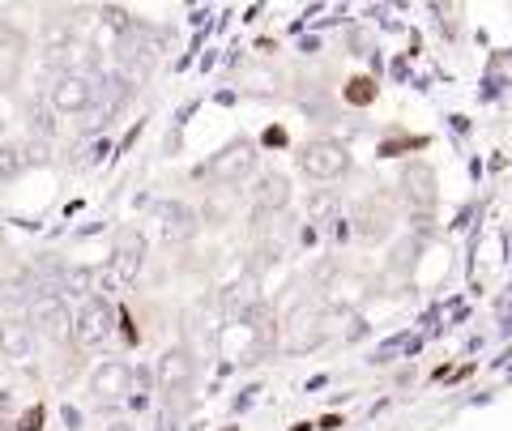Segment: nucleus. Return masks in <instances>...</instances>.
<instances>
[{
	"label": "nucleus",
	"mask_w": 512,
	"mask_h": 431,
	"mask_svg": "<svg viewBox=\"0 0 512 431\" xmlns=\"http://www.w3.org/2000/svg\"><path fill=\"white\" fill-rule=\"evenodd\" d=\"M26 325L35 329L39 338H47V342H64L73 333V316H69V308H64V299L39 295L35 303H30V321Z\"/></svg>",
	"instance_id": "7ed1b4c3"
},
{
	"label": "nucleus",
	"mask_w": 512,
	"mask_h": 431,
	"mask_svg": "<svg viewBox=\"0 0 512 431\" xmlns=\"http://www.w3.org/2000/svg\"><path fill=\"white\" fill-rule=\"evenodd\" d=\"M73 338L82 342V346H103L111 338V312H107V303L103 299H86L82 303V312L73 316Z\"/></svg>",
	"instance_id": "39448f33"
},
{
	"label": "nucleus",
	"mask_w": 512,
	"mask_h": 431,
	"mask_svg": "<svg viewBox=\"0 0 512 431\" xmlns=\"http://www.w3.org/2000/svg\"><path fill=\"white\" fill-rule=\"evenodd\" d=\"M0 355L9 363H30L35 359V329L18 316H9V321H0Z\"/></svg>",
	"instance_id": "6e6552de"
},
{
	"label": "nucleus",
	"mask_w": 512,
	"mask_h": 431,
	"mask_svg": "<svg viewBox=\"0 0 512 431\" xmlns=\"http://www.w3.org/2000/svg\"><path fill=\"white\" fill-rule=\"evenodd\" d=\"M141 265H146V235L128 227V231L116 235V248H111L107 278H111V282H120V286H128V282L141 274Z\"/></svg>",
	"instance_id": "f03ea898"
},
{
	"label": "nucleus",
	"mask_w": 512,
	"mask_h": 431,
	"mask_svg": "<svg viewBox=\"0 0 512 431\" xmlns=\"http://www.w3.org/2000/svg\"><path fill=\"white\" fill-rule=\"evenodd\" d=\"M69 286H73V291H90V274H86V269H69Z\"/></svg>",
	"instance_id": "dca6fc26"
},
{
	"label": "nucleus",
	"mask_w": 512,
	"mask_h": 431,
	"mask_svg": "<svg viewBox=\"0 0 512 431\" xmlns=\"http://www.w3.org/2000/svg\"><path fill=\"white\" fill-rule=\"evenodd\" d=\"M406 180H410V197H414V201H431V171L414 167Z\"/></svg>",
	"instance_id": "4468645a"
},
{
	"label": "nucleus",
	"mask_w": 512,
	"mask_h": 431,
	"mask_svg": "<svg viewBox=\"0 0 512 431\" xmlns=\"http://www.w3.org/2000/svg\"><path fill=\"white\" fill-rule=\"evenodd\" d=\"M299 171L308 175V180H342V175L350 171V154L346 146H338V141H308V146L299 150Z\"/></svg>",
	"instance_id": "f257e3e1"
},
{
	"label": "nucleus",
	"mask_w": 512,
	"mask_h": 431,
	"mask_svg": "<svg viewBox=\"0 0 512 431\" xmlns=\"http://www.w3.org/2000/svg\"><path fill=\"white\" fill-rule=\"evenodd\" d=\"M192 380V355L184 346H175V350H167L163 359H158V389L163 393H175V389H184Z\"/></svg>",
	"instance_id": "9d476101"
},
{
	"label": "nucleus",
	"mask_w": 512,
	"mask_h": 431,
	"mask_svg": "<svg viewBox=\"0 0 512 431\" xmlns=\"http://www.w3.org/2000/svg\"><path fill=\"white\" fill-rule=\"evenodd\" d=\"M154 214L167 218V222H163V235H167V239H188L192 231H197V214L184 210V205H158Z\"/></svg>",
	"instance_id": "f8f14e48"
},
{
	"label": "nucleus",
	"mask_w": 512,
	"mask_h": 431,
	"mask_svg": "<svg viewBox=\"0 0 512 431\" xmlns=\"http://www.w3.org/2000/svg\"><path fill=\"white\" fill-rule=\"evenodd\" d=\"M333 210H338V201H333V193H316V197H312V218H329Z\"/></svg>",
	"instance_id": "2eb2a0df"
},
{
	"label": "nucleus",
	"mask_w": 512,
	"mask_h": 431,
	"mask_svg": "<svg viewBox=\"0 0 512 431\" xmlns=\"http://www.w3.org/2000/svg\"><path fill=\"white\" fill-rule=\"evenodd\" d=\"M252 171H256V150H252V141H231V146L214 158V175H218V180H227V184L248 180Z\"/></svg>",
	"instance_id": "1a4fd4ad"
},
{
	"label": "nucleus",
	"mask_w": 512,
	"mask_h": 431,
	"mask_svg": "<svg viewBox=\"0 0 512 431\" xmlns=\"http://www.w3.org/2000/svg\"><path fill=\"white\" fill-rule=\"evenodd\" d=\"M359 299H363V278L338 274L325 286V303H329V308H350V303H359Z\"/></svg>",
	"instance_id": "ddd939ff"
},
{
	"label": "nucleus",
	"mask_w": 512,
	"mask_h": 431,
	"mask_svg": "<svg viewBox=\"0 0 512 431\" xmlns=\"http://www.w3.org/2000/svg\"><path fill=\"white\" fill-rule=\"evenodd\" d=\"M47 99H52V107L64 111V116H77V111H86L94 103V77L90 73H60Z\"/></svg>",
	"instance_id": "20e7f679"
},
{
	"label": "nucleus",
	"mask_w": 512,
	"mask_h": 431,
	"mask_svg": "<svg viewBox=\"0 0 512 431\" xmlns=\"http://www.w3.org/2000/svg\"><path fill=\"white\" fill-rule=\"evenodd\" d=\"M133 389V367H128L124 359H107L94 367V376H90V393L94 397H103V402H120V397Z\"/></svg>",
	"instance_id": "423d86ee"
},
{
	"label": "nucleus",
	"mask_w": 512,
	"mask_h": 431,
	"mask_svg": "<svg viewBox=\"0 0 512 431\" xmlns=\"http://www.w3.org/2000/svg\"><path fill=\"white\" fill-rule=\"evenodd\" d=\"M120 431H128V427H120Z\"/></svg>",
	"instance_id": "f3484780"
},
{
	"label": "nucleus",
	"mask_w": 512,
	"mask_h": 431,
	"mask_svg": "<svg viewBox=\"0 0 512 431\" xmlns=\"http://www.w3.org/2000/svg\"><path fill=\"white\" fill-rule=\"evenodd\" d=\"M320 312L316 303H295L291 316H286V346L291 350H312L320 342Z\"/></svg>",
	"instance_id": "0eeeda50"
},
{
	"label": "nucleus",
	"mask_w": 512,
	"mask_h": 431,
	"mask_svg": "<svg viewBox=\"0 0 512 431\" xmlns=\"http://www.w3.org/2000/svg\"><path fill=\"white\" fill-rule=\"evenodd\" d=\"M291 205V184H286V175L278 171H265L261 180H256V210H269V214H278Z\"/></svg>",
	"instance_id": "9b49d317"
}]
</instances>
